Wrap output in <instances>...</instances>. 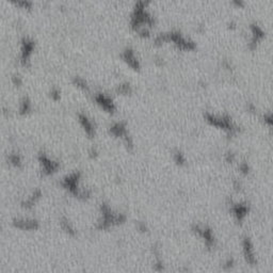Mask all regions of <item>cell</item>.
Segmentation results:
<instances>
[{
	"instance_id": "1",
	"label": "cell",
	"mask_w": 273,
	"mask_h": 273,
	"mask_svg": "<svg viewBox=\"0 0 273 273\" xmlns=\"http://www.w3.org/2000/svg\"><path fill=\"white\" fill-rule=\"evenodd\" d=\"M243 250H244V254H246V261L251 264L255 262V258H254V250H253V246H252V243L251 241L249 240L248 238L244 239V242H243Z\"/></svg>"
}]
</instances>
